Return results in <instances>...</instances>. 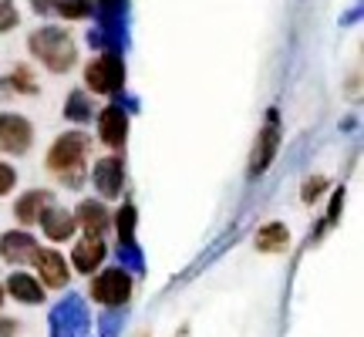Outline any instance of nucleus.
<instances>
[{
    "label": "nucleus",
    "mask_w": 364,
    "mask_h": 337,
    "mask_svg": "<svg viewBox=\"0 0 364 337\" xmlns=\"http://www.w3.org/2000/svg\"><path fill=\"white\" fill-rule=\"evenodd\" d=\"M34 253H38V243H34L31 233L14 230V233H7L0 240V257L7 263H27V260H34Z\"/></svg>",
    "instance_id": "8"
},
{
    "label": "nucleus",
    "mask_w": 364,
    "mask_h": 337,
    "mask_svg": "<svg viewBox=\"0 0 364 337\" xmlns=\"http://www.w3.org/2000/svg\"><path fill=\"white\" fill-rule=\"evenodd\" d=\"M21 327H17V321H11V317H0V337H11L17 334Z\"/></svg>",
    "instance_id": "24"
},
{
    "label": "nucleus",
    "mask_w": 364,
    "mask_h": 337,
    "mask_svg": "<svg viewBox=\"0 0 364 337\" xmlns=\"http://www.w3.org/2000/svg\"><path fill=\"white\" fill-rule=\"evenodd\" d=\"M0 300H4V287H0Z\"/></svg>",
    "instance_id": "27"
},
{
    "label": "nucleus",
    "mask_w": 364,
    "mask_h": 337,
    "mask_svg": "<svg viewBox=\"0 0 364 337\" xmlns=\"http://www.w3.org/2000/svg\"><path fill=\"white\" fill-rule=\"evenodd\" d=\"M324 189H327V179L311 176V179L304 182V189H300V193H304V203H314V199H317V193H324Z\"/></svg>",
    "instance_id": "22"
},
{
    "label": "nucleus",
    "mask_w": 364,
    "mask_h": 337,
    "mask_svg": "<svg viewBox=\"0 0 364 337\" xmlns=\"http://www.w3.org/2000/svg\"><path fill=\"white\" fill-rule=\"evenodd\" d=\"M11 88L24 91V95H34V91H38V81H34V75H31V68H14L11 71Z\"/></svg>",
    "instance_id": "18"
},
{
    "label": "nucleus",
    "mask_w": 364,
    "mask_h": 337,
    "mask_svg": "<svg viewBox=\"0 0 364 337\" xmlns=\"http://www.w3.org/2000/svg\"><path fill=\"white\" fill-rule=\"evenodd\" d=\"M277 145H280V129H277V115L270 118V125L257 135V145H253V156H250V176H260L263 168L273 162L277 156Z\"/></svg>",
    "instance_id": "6"
},
{
    "label": "nucleus",
    "mask_w": 364,
    "mask_h": 337,
    "mask_svg": "<svg viewBox=\"0 0 364 337\" xmlns=\"http://www.w3.org/2000/svg\"><path fill=\"white\" fill-rule=\"evenodd\" d=\"M44 209H51V196L34 189V193H27L17 199V206H14V216L21 223H38L44 216Z\"/></svg>",
    "instance_id": "11"
},
{
    "label": "nucleus",
    "mask_w": 364,
    "mask_h": 337,
    "mask_svg": "<svg viewBox=\"0 0 364 337\" xmlns=\"http://www.w3.org/2000/svg\"><path fill=\"white\" fill-rule=\"evenodd\" d=\"M98 135H102L105 145H112V149H118V145L125 142V135H129V118H125V112L122 108H102V115H98Z\"/></svg>",
    "instance_id": "7"
},
{
    "label": "nucleus",
    "mask_w": 364,
    "mask_h": 337,
    "mask_svg": "<svg viewBox=\"0 0 364 337\" xmlns=\"http://www.w3.org/2000/svg\"><path fill=\"white\" fill-rule=\"evenodd\" d=\"M34 11L38 14H54V0H34Z\"/></svg>",
    "instance_id": "25"
},
{
    "label": "nucleus",
    "mask_w": 364,
    "mask_h": 337,
    "mask_svg": "<svg viewBox=\"0 0 364 337\" xmlns=\"http://www.w3.org/2000/svg\"><path fill=\"white\" fill-rule=\"evenodd\" d=\"M7 290H11L21 304H41V300H44L41 284L34 280V277H24V273H14L11 280H7Z\"/></svg>",
    "instance_id": "16"
},
{
    "label": "nucleus",
    "mask_w": 364,
    "mask_h": 337,
    "mask_svg": "<svg viewBox=\"0 0 364 337\" xmlns=\"http://www.w3.org/2000/svg\"><path fill=\"white\" fill-rule=\"evenodd\" d=\"M68 118H88L91 115V108H88V98H85V95H71V98H68Z\"/></svg>",
    "instance_id": "21"
},
{
    "label": "nucleus",
    "mask_w": 364,
    "mask_h": 337,
    "mask_svg": "<svg viewBox=\"0 0 364 337\" xmlns=\"http://www.w3.org/2000/svg\"><path fill=\"white\" fill-rule=\"evenodd\" d=\"M21 24V14L14 7V0H0V34H7Z\"/></svg>",
    "instance_id": "19"
},
{
    "label": "nucleus",
    "mask_w": 364,
    "mask_h": 337,
    "mask_svg": "<svg viewBox=\"0 0 364 337\" xmlns=\"http://www.w3.org/2000/svg\"><path fill=\"white\" fill-rule=\"evenodd\" d=\"M287 243H290V233H287L284 223H263L260 233H257V247L263 253H280Z\"/></svg>",
    "instance_id": "14"
},
{
    "label": "nucleus",
    "mask_w": 364,
    "mask_h": 337,
    "mask_svg": "<svg viewBox=\"0 0 364 337\" xmlns=\"http://www.w3.org/2000/svg\"><path fill=\"white\" fill-rule=\"evenodd\" d=\"M41 226H44V233L51 236V240H68V236L75 233V216L65 213V209H44V216H41Z\"/></svg>",
    "instance_id": "13"
},
{
    "label": "nucleus",
    "mask_w": 364,
    "mask_h": 337,
    "mask_svg": "<svg viewBox=\"0 0 364 337\" xmlns=\"http://www.w3.org/2000/svg\"><path fill=\"white\" fill-rule=\"evenodd\" d=\"M132 233H135V209L122 206V213H118V236H122V243H129Z\"/></svg>",
    "instance_id": "20"
},
{
    "label": "nucleus",
    "mask_w": 364,
    "mask_h": 337,
    "mask_svg": "<svg viewBox=\"0 0 364 337\" xmlns=\"http://www.w3.org/2000/svg\"><path fill=\"white\" fill-rule=\"evenodd\" d=\"M75 223H81V226H85V233L102 236V230L108 226V216H105L102 203L88 199V203H81V206H78V216H75Z\"/></svg>",
    "instance_id": "15"
},
{
    "label": "nucleus",
    "mask_w": 364,
    "mask_h": 337,
    "mask_svg": "<svg viewBox=\"0 0 364 337\" xmlns=\"http://www.w3.org/2000/svg\"><path fill=\"white\" fill-rule=\"evenodd\" d=\"M34 263H38V277L48 287H65L68 267L61 263V257H58L54 250H38V253H34Z\"/></svg>",
    "instance_id": "10"
},
{
    "label": "nucleus",
    "mask_w": 364,
    "mask_h": 337,
    "mask_svg": "<svg viewBox=\"0 0 364 337\" xmlns=\"http://www.w3.org/2000/svg\"><path fill=\"white\" fill-rule=\"evenodd\" d=\"M122 81H125V65H122L118 54H98L85 68V85L95 95H112V91L122 88Z\"/></svg>",
    "instance_id": "3"
},
{
    "label": "nucleus",
    "mask_w": 364,
    "mask_h": 337,
    "mask_svg": "<svg viewBox=\"0 0 364 337\" xmlns=\"http://www.w3.org/2000/svg\"><path fill=\"white\" fill-rule=\"evenodd\" d=\"M34 139L31 122L21 115H0V152H27Z\"/></svg>",
    "instance_id": "5"
},
{
    "label": "nucleus",
    "mask_w": 364,
    "mask_h": 337,
    "mask_svg": "<svg viewBox=\"0 0 364 337\" xmlns=\"http://www.w3.org/2000/svg\"><path fill=\"white\" fill-rule=\"evenodd\" d=\"M27 48H31V54L38 58L41 65H48V71H58V75L78 61L75 38L68 34L65 27H41V31L31 34Z\"/></svg>",
    "instance_id": "1"
},
{
    "label": "nucleus",
    "mask_w": 364,
    "mask_h": 337,
    "mask_svg": "<svg viewBox=\"0 0 364 337\" xmlns=\"http://www.w3.org/2000/svg\"><path fill=\"white\" fill-rule=\"evenodd\" d=\"M102 260H105V240H102V236L85 233L78 240V247H75V270L91 273L98 263H102Z\"/></svg>",
    "instance_id": "9"
},
{
    "label": "nucleus",
    "mask_w": 364,
    "mask_h": 337,
    "mask_svg": "<svg viewBox=\"0 0 364 337\" xmlns=\"http://www.w3.org/2000/svg\"><path fill=\"white\" fill-rule=\"evenodd\" d=\"M129 294H132V277L125 270H105L91 284V297L105 304V307H122L129 300Z\"/></svg>",
    "instance_id": "4"
},
{
    "label": "nucleus",
    "mask_w": 364,
    "mask_h": 337,
    "mask_svg": "<svg viewBox=\"0 0 364 337\" xmlns=\"http://www.w3.org/2000/svg\"><path fill=\"white\" fill-rule=\"evenodd\" d=\"M14 189V168L7 162H0V196Z\"/></svg>",
    "instance_id": "23"
},
{
    "label": "nucleus",
    "mask_w": 364,
    "mask_h": 337,
    "mask_svg": "<svg viewBox=\"0 0 364 337\" xmlns=\"http://www.w3.org/2000/svg\"><path fill=\"white\" fill-rule=\"evenodd\" d=\"M88 156V139L81 135V132H68L61 135L58 142L51 145V152H48V168L58 172L65 182H78L81 179V162Z\"/></svg>",
    "instance_id": "2"
},
{
    "label": "nucleus",
    "mask_w": 364,
    "mask_h": 337,
    "mask_svg": "<svg viewBox=\"0 0 364 337\" xmlns=\"http://www.w3.org/2000/svg\"><path fill=\"white\" fill-rule=\"evenodd\" d=\"M54 14H61L68 21H78L91 14V0H54Z\"/></svg>",
    "instance_id": "17"
},
{
    "label": "nucleus",
    "mask_w": 364,
    "mask_h": 337,
    "mask_svg": "<svg viewBox=\"0 0 364 337\" xmlns=\"http://www.w3.org/2000/svg\"><path fill=\"white\" fill-rule=\"evenodd\" d=\"M122 179H125V172H122V162H118V159H105V162H98V168H95V186H98L102 196H118Z\"/></svg>",
    "instance_id": "12"
},
{
    "label": "nucleus",
    "mask_w": 364,
    "mask_h": 337,
    "mask_svg": "<svg viewBox=\"0 0 364 337\" xmlns=\"http://www.w3.org/2000/svg\"><path fill=\"white\" fill-rule=\"evenodd\" d=\"M108 4H115V0H102V7H108Z\"/></svg>",
    "instance_id": "26"
}]
</instances>
